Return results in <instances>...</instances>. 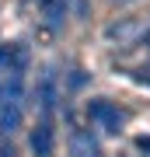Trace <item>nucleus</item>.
<instances>
[{"mask_svg": "<svg viewBox=\"0 0 150 157\" xmlns=\"http://www.w3.org/2000/svg\"><path fill=\"white\" fill-rule=\"evenodd\" d=\"M25 70H28V49L17 42H4L0 45V105L21 101Z\"/></svg>", "mask_w": 150, "mask_h": 157, "instance_id": "nucleus-1", "label": "nucleus"}, {"mask_svg": "<svg viewBox=\"0 0 150 157\" xmlns=\"http://www.w3.org/2000/svg\"><path fill=\"white\" fill-rule=\"evenodd\" d=\"M87 115H91V122H98L105 133H119V129H122V122H126V115L119 112L112 101H101V98L87 105Z\"/></svg>", "mask_w": 150, "mask_h": 157, "instance_id": "nucleus-2", "label": "nucleus"}, {"mask_svg": "<svg viewBox=\"0 0 150 157\" xmlns=\"http://www.w3.org/2000/svg\"><path fill=\"white\" fill-rule=\"evenodd\" d=\"M52 147H56V133H52L49 119H42L32 133V154L35 157H52Z\"/></svg>", "mask_w": 150, "mask_h": 157, "instance_id": "nucleus-3", "label": "nucleus"}, {"mask_svg": "<svg viewBox=\"0 0 150 157\" xmlns=\"http://www.w3.org/2000/svg\"><path fill=\"white\" fill-rule=\"evenodd\" d=\"M39 7H42V17H45L49 28H60L63 25V17H67V0H39Z\"/></svg>", "mask_w": 150, "mask_h": 157, "instance_id": "nucleus-4", "label": "nucleus"}, {"mask_svg": "<svg viewBox=\"0 0 150 157\" xmlns=\"http://www.w3.org/2000/svg\"><path fill=\"white\" fill-rule=\"evenodd\" d=\"M73 157H98V143L84 133H73Z\"/></svg>", "mask_w": 150, "mask_h": 157, "instance_id": "nucleus-5", "label": "nucleus"}]
</instances>
